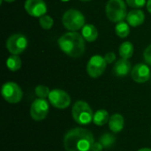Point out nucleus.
<instances>
[{"label":"nucleus","mask_w":151,"mask_h":151,"mask_svg":"<svg viewBox=\"0 0 151 151\" xmlns=\"http://www.w3.org/2000/svg\"><path fill=\"white\" fill-rule=\"evenodd\" d=\"M80 1H82V2H88V1H90V0H80Z\"/></svg>","instance_id":"obj_32"},{"label":"nucleus","mask_w":151,"mask_h":151,"mask_svg":"<svg viewBox=\"0 0 151 151\" xmlns=\"http://www.w3.org/2000/svg\"><path fill=\"white\" fill-rule=\"evenodd\" d=\"M147 10L151 14V0H148L147 1Z\"/></svg>","instance_id":"obj_28"},{"label":"nucleus","mask_w":151,"mask_h":151,"mask_svg":"<svg viewBox=\"0 0 151 151\" xmlns=\"http://www.w3.org/2000/svg\"><path fill=\"white\" fill-rule=\"evenodd\" d=\"M145 20V14L140 9H134L127 13V21L129 26L132 27H139Z\"/></svg>","instance_id":"obj_14"},{"label":"nucleus","mask_w":151,"mask_h":151,"mask_svg":"<svg viewBox=\"0 0 151 151\" xmlns=\"http://www.w3.org/2000/svg\"><path fill=\"white\" fill-rule=\"evenodd\" d=\"M104 149L103 145L98 142H94L93 146H92V151H102Z\"/></svg>","instance_id":"obj_27"},{"label":"nucleus","mask_w":151,"mask_h":151,"mask_svg":"<svg viewBox=\"0 0 151 151\" xmlns=\"http://www.w3.org/2000/svg\"><path fill=\"white\" fill-rule=\"evenodd\" d=\"M132 79L137 83H144L150 80V69L146 64L139 63L133 68L131 72Z\"/></svg>","instance_id":"obj_12"},{"label":"nucleus","mask_w":151,"mask_h":151,"mask_svg":"<svg viewBox=\"0 0 151 151\" xmlns=\"http://www.w3.org/2000/svg\"><path fill=\"white\" fill-rule=\"evenodd\" d=\"M81 35L85 41L88 42H95L98 37V30L92 24H85L81 29Z\"/></svg>","instance_id":"obj_15"},{"label":"nucleus","mask_w":151,"mask_h":151,"mask_svg":"<svg viewBox=\"0 0 151 151\" xmlns=\"http://www.w3.org/2000/svg\"><path fill=\"white\" fill-rule=\"evenodd\" d=\"M127 4L134 9H141L147 4V0H126Z\"/></svg>","instance_id":"obj_24"},{"label":"nucleus","mask_w":151,"mask_h":151,"mask_svg":"<svg viewBox=\"0 0 151 151\" xmlns=\"http://www.w3.org/2000/svg\"><path fill=\"white\" fill-rule=\"evenodd\" d=\"M107 62L104 59V57L101 55H94L90 58L87 64V72L91 78L100 77L105 71Z\"/></svg>","instance_id":"obj_8"},{"label":"nucleus","mask_w":151,"mask_h":151,"mask_svg":"<svg viewBox=\"0 0 151 151\" xmlns=\"http://www.w3.org/2000/svg\"><path fill=\"white\" fill-rule=\"evenodd\" d=\"M110 116L109 113L105 110H99L97 111L93 117V123L96 126H104L107 122H109Z\"/></svg>","instance_id":"obj_19"},{"label":"nucleus","mask_w":151,"mask_h":151,"mask_svg":"<svg viewBox=\"0 0 151 151\" xmlns=\"http://www.w3.org/2000/svg\"><path fill=\"white\" fill-rule=\"evenodd\" d=\"M99 142L103 145L104 149H109L112 147L113 144L115 143V137L111 134L105 133L101 136Z\"/></svg>","instance_id":"obj_21"},{"label":"nucleus","mask_w":151,"mask_h":151,"mask_svg":"<svg viewBox=\"0 0 151 151\" xmlns=\"http://www.w3.org/2000/svg\"><path fill=\"white\" fill-rule=\"evenodd\" d=\"M58 44L65 54L73 58H81L86 49L85 39L82 35L73 31L62 35L58 40Z\"/></svg>","instance_id":"obj_2"},{"label":"nucleus","mask_w":151,"mask_h":151,"mask_svg":"<svg viewBox=\"0 0 151 151\" xmlns=\"http://www.w3.org/2000/svg\"><path fill=\"white\" fill-rule=\"evenodd\" d=\"M39 24L41 26V27L44 30H50L52 27H53V24H54V20L53 19L48 15V14H45L42 17L39 18Z\"/></svg>","instance_id":"obj_22"},{"label":"nucleus","mask_w":151,"mask_h":151,"mask_svg":"<svg viewBox=\"0 0 151 151\" xmlns=\"http://www.w3.org/2000/svg\"><path fill=\"white\" fill-rule=\"evenodd\" d=\"M35 95H36L39 98L45 99L46 97H49V95H50V88H49L47 86H44V85H38L37 87H35Z\"/></svg>","instance_id":"obj_23"},{"label":"nucleus","mask_w":151,"mask_h":151,"mask_svg":"<svg viewBox=\"0 0 151 151\" xmlns=\"http://www.w3.org/2000/svg\"><path fill=\"white\" fill-rule=\"evenodd\" d=\"M22 65L21 58L19 57V55H11L6 59V66L7 68L12 72H17L20 69Z\"/></svg>","instance_id":"obj_18"},{"label":"nucleus","mask_w":151,"mask_h":151,"mask_svg":"<svg viewBox=\"0 0 151 151\" xmlns=\"http://www.w3.org/2000/svg\"><path fill=\"white\" fill-rule=\"evenodd\" d=\"M119 53L122 58L129 59L134 54V45L131 42H124L120 44Z\"/></svg>","instance_id":"obj_17"},{"label":"nucleus","mask_w":151,"mask_h":151,"mask_svg":"<svg viewBox=\"0 0 151 151\" xmlns=\"http://www.w3.org/2000/svg\"><path fill=\"white\" fill-rule=\"evenodd\" d=\"M1 94L4 99L9 104H18L23 96L21 88L15 82L8 81L2 86Z\"/></svg>","instance_id":"obj_6"},{"label":"nucleus","mask_w":151,"mask_h":151,"mask_svg":"<svg viewBox=\"0 0 151 151\" xmlns=\"http://www.w3.org/2000/svg\"><path fill=\"white\" fill-rule=\"evenodd\" d=\"M24 7L26 12L35 18H40L47 12V5L44 0H26Z\"/></svg>","instance_id":"obj_11"},{"label":"nucleus","mask_w":151,"mask_h":151,"mask_svg":"<svg viewBox=\"0 0 151 151\" xmlns=\"http://www.w3.org/2000/svg\"><path fill=\"white\" fill-rule=\"evenodd\" d=\"M72 115L76 123L88 125L93 121V111L89 104L84 101H77L72 108Z\"/></svg>","instance_id":"obj_5"},{"label":"nucleus","mask_w":151,"mask_h":151,"mask_svg":"<svg viewBox=\"0 0 151 151\" xmlns=\"http://www.w3.org/2000/svg\"><path fill=\"white\" fill-rule=\"evenodd\" d=\"M61 2H69L70 0H60Z\"/></svg>","instance_id":"obj_31"},{"label":"nucleus","mask_w":151,"mask_h":151,"mask_svg":"<svg viewBox=\"0 0 151 151\" xmlns=\"http://www.w3.org/2000/svg\"><path fill=\"white\" fill-rule=\"evenodd\" d=\"M106 17L115 23H119L127 19V3L124 0H108L105 5Z\"/></svg>","instance_id":"obj_3"},{"label":"nucleus","mask_w":151,"mask_h":151,"mask_svg":"<svg viewBox=\"0 0 151 151\" xmlns=\"http://www.w3.org/2000/svg\"><path fill=\"white\" fill-rule=\"evenodd\" d=\"M62 24L67 30L77 32L84 27L85 17L81 12L76 9H69L63 14Z\"/></svg>","instance_id":"obj_4"},{"label":"nucleus","mask_w":151,"mask_h":151,"mask_svg":"<svg viewBox=\"0 0 151 151\" xmlns=\"http://www.w3.org/2000/svg\"><path fill=\"white\" fill-rule=\"evenodd\" d=\"M63 142L66 151H90L95 141L91 132L77 127L65 134Z\"/></svg>","instance_id":"obj_1"},{"label":"nucleus","mask_w":151,"mask_h":151,"mask_svg":"<svg viewBox=\"0 0 151 151\" xmlns=\"http://www.w3.org/2000/svg\"><path fill=\"white\" fill-rule=\"evenodd\" d=\"M27 44V38L22 34H13L10 35L5 42L6 49L12 55H19L24 52Z\"/></svg>","instance_id":"obj_7"},{"label":"nucleus","mask_w":151,"mask_h":151,"mask_svg":"<svg viewBox=\"0 0 151 151\" xmlns=\"http://www.w3.org/2000/svg\"><path fill=\"white\" fill-rule=\"evenodd\" d=\"M2 1H5V2H8V3H12V2L16 1V0H1V3H2Z\"/></svg>","instance_id":"obj_30"},{"label":"nucleus","mask_w":151,"mask_h":151,"mask_svg":"<svg viewBox=\"0 0 151 151\" xmlns=\"http://www.w3.org/2000/svg\"><path fill=\"white\" fill-rule=\"evenodd\" d=\"M115 33L120 38H126V37H127L128 35L130 34L129 24L127 22H125L124 20L117 23V25L115 27Z\"/></svg>","instance_id":"obj_20"},{"label":"nucleus","mask_w":151,"mask_h":151,"mask_svg":"<svg viewBox=\"0 0 151 151\" xmlns=\"http://www.w3.org/2000/svg\"><path fill=\"white\" fill-rule=\"evenodd\" d=\"M131 71V63L128 59L120 58L113 66V73L117 77H125Z\"/></svg>","instance_id":"obj_13"},{"label":"nucleus","mask_w":151,"mask_h":151,"mask_svg":"<svg viewBox=\"0 0 151 151\" xmlns=\"http://www.w3.org/2000/svg\"><path fill=\"white\" fill-rule=\"evenodd\" d=\"M138 151H151V149H150V148H142V149H140Z\"/></svg>","instance_id":"obj_29"},{"label":"nucleus","mask_w":151,"mask_h":151,"mask_svg":"<svg viewBox=\"0 0 151 151\" xmlns=\"http://www.w3.org/2000/svg\"><path fill=\"white\" fill-rule=\"evenodd\" d=\"M143 57H144L145 62L151 65V44L145 49L143 52Z\"/></svg>","instance_id":"obj_25"},{"label":"nucleus","mask_w":151,"mask_h":151,"mask_svg":"<svg viewBox=\"0 0 151 151\" xmlns=\"http://www.w3.org/2000/svg\"><path fill=\"white\" fill-rule=\"evenodd\" d=\"M49 101L52 106L58 109H65L71 104L70 96L62 89H52L49 95Z\"/></svg>","instance_id":"obj_9"},{"label":"nucleus","mask_w":151,"mask_h":151,"mask_svg":"<svg viewBox=\"0 0 151 151\" xmlns=\"http://www.w3.org/2000/svg\"><path fill=\"white\" fill-rule=\"evenodd\" d=\"M104 59L107 62V64H111L116 59V54L114 52H108V53L105 54Z\"/></svg>","instance_id":"obj_26"},{"label":"nucleus","mask_w":151,"mask_h":151,"mask_svg":"<svg viewBox=\"0 0 151 151\" xmlns=\"http://www.w3.org/2000/svg\"><path fill=\"white\" fill-rule=\"evenodd\" d=\"M49 113V104L45 99L38 98L35 100L30 108V115L34 120L44 119Z\"/></svg>","instance_id":"obj_10"},{"label":"nucleus","mask_w":151,"mask_h":151,"mask_svg":"<svg viewBox=\"0 0 151 151\" xmlns=\"http://www.w3.org/2000/svg\"><path fill=\"white\" fill-rule=\"evenodd\" d=\"M124 118L121 114L116 113L110 117L109 127L113 133H119L124 128Z\"/></svg>","instance_id":"obj_16"}]
</instances>
